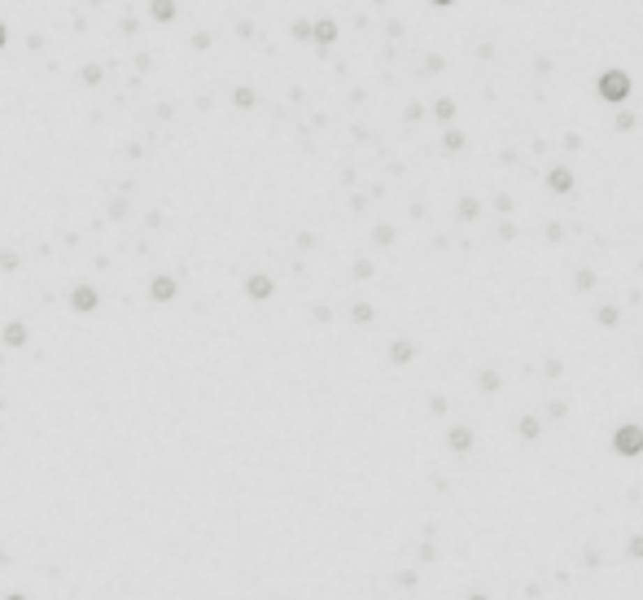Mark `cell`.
<instances>
[{
	"label": "cell",
	"instance_id": "2",
	"mask_svg": "<svg viewBox=\"0 0 643 600\" xmlns=\"http://www.w3.org/2000/svg\"><path fill=\"white\" fill-rule=\"evenodd\" d=\"M613 447L621 451V456H639V451H643V430L639 425H621L613 434Z\"/></svg>",
	"mask_w": 643,
	"mask_h": 600
},
{
	"label": "cell",
	"instance_id": "8",
	"mask_svg": "<svg viewBox=\"0 0 643 600\" xmlns=\"http://www.w3.org/2000/svg\"><path fill=\"white\" fill-rule=\"evenodd\" d=\"M13 600H22V596H13Z\"/></svg>",
	"mask_w": 643,
	"mask_h": 600
},
{
	"label": "cell",
	"instance_id": "4",
	"mask_svg": "<svg viewBox=\"0 0 643 600\" xmlns=\"http://www.w3.org/2000/svg\"><path fill=\"white\" fill-rule=\"evenodd\" d=\"M451 447H455V451H468V447H473V434H468V430H455V434H451Z\"/></svg>",
	"mask_w": 643,
	"mask_h": 600
},
{
	"label": "cell",
	"instance_id": "7",
	"mask_svg": "<svg viewBox=\"0 0 643 600\" xmlns=\"http://www.w3.org/2000/svg\"><path fill=\"white\" fill-rule=\"evenodd\" d=\"M473 600H486V596H473Z\"/></svg>",
	"mask_w": 643,
	"mask_h": 600
},
{
	"label": "cell",
	"instance_id": "5",
	"mask_svg": "<svg viewBox=\"0 0 643 600\" xmlns=\"http://www.w3.org/2000/svg\"><path fill=\"white\" fill-rule=\"evenodd\" d=\"M521 434H525V439H538V420L525 416V420H521Z\"/></svg>",
	"mask_w": 643,
	"mask_h": 600
},
{
	"label": "cell",
	"instance_id": "1",
	"mask_svg": "<svg viewBox=\"0 0 643 600\" xmlns=\"http://www.w3.org/2000/svg\"><path fill=\"white\" fill-rule=\"evenodd\" d=\"M600 96L608 105H621L626 96H630V75H626V71H604L600 75Z\"/></svg>",
	"mask_w": 643,
	"mask_h": 600
},
{
	"label": "cell",
	"instance_id": "3",
	"mask_svg": "<svg viewBox=\"0 0 643 600\" xmlns=\"http://www.w3.org/2000/svg\"><path fill=\"white\" fill-rule=\"evenodd\" d=\"M547 189H552V193H569V189H573V171H569V167H556V171L547 175Z\"/></svg>",
	"mask_w": 643,
	"mask_h": 600
},
{
	"label": "cell",
	"instance_id": "6",
	"mask_svg": "<svg viewBox=\"0 0 643 600\" xmlns=\"http://www.w3.org/2000/svg\"><path fill=\"white\" fill-rule=\"evenodd\" d=\"M434 5H455V0H434Z\"/></svg>",
	"mask_w": 643,
	"mask_h": 600
}]
</instances>
